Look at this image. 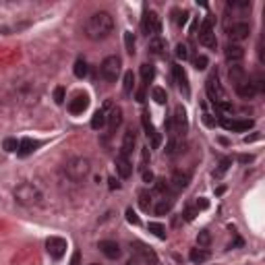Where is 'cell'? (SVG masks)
<instances>
[{
	"instance_id": "5b68a950",
	"label": "cell",
	"mask_w": 265,
	"mask_h": 265,
	"mask_svg": "<svg viewBox=\"0 0 265 265\" xmlns=\"http://www.w3.org/2000/svg\"><path fill=\"white\" fill-rule=\"evenodd\" d=\"M120 71H122V60L118 56H108L104 58L102 64H100V75L106 79L108 83H114L116 79L120 77Z\"/></svg>"
},
{
	"instance_id": "4316f807",
	"label": "cell",
	"mask_w": 265,
	"mask_h": 265,
	"mask_svg": "<svg viewBox=\"0 0 265 265\" xmlns=\"http://www.w3.org/2000/svg\"><path fill=\"white\" fill-rule=\"evenodd\" d=\"M73 73H75V77H77V79H85V77H87V73H89V66H87V62H85L83 58H79V60L75 62Z\"/></svg>"
},
{
	"instance_id": "7402d4cb",
	"label": "cell",
	"mask_w": 265,
	"mask_h": 265,
	"mask_svg": "<svg viewBox=\"0 0 265 265\" xmlns=\"http://www.w3.org/2000/svg\"><path fill=\"white\" fill-rule=\"evenodd\" d=\"M106 120H108V129H110V131H116L118 126L122 124V110H120V108H112Z\"/></svg>"
},
{
	"instance_id": "681fc988",
	"label": "cell",
	"mask_w": 265,
	"mask_h": 265,
	"mask_svg": "<svg viewBox=\"0 0 265 265\" xmlns=\"http://www.w3.org/2000/svg\"><path fill=\"white\" fill-rule=\"evenodd\" d=\"M91 265H98V263H91Z\"/></svg>"
},
{
	"instance_id": "b9f144b4",
	"label": "cell",
	"mask_w": 265,
	"mask_h": 265,
	"mask_svg": "<svg viewBox=\"0 0 265 265\" xmlns=\"http://www.w3.org/2000/svg\"><path fill=\"white\" fill-rule=\"evenodd\" d=\"M195 215H197V210H193V207H187V210H184V220L187 222H191Z\"/></svg>"
},
{
	"instance_id": "c3c4849f",
	"label": "cell",
	"mask_w": 265,
	"mask_h": 265,
	"mask_svg": "<svg viewBox=\"0 0 265 265\" xmlns=\"http://www.w3.org/2000/svg\"><path fill=\"white\" fill-rule=\"evenodd\" d=\"M126 265H137V259L133 257V259H129V261H126Z\"/></svg>"
},
{
	"instance_id": "1f68e13d",
	"label": "cell",
	"mask_w": 265,
	"mask_h": 265,
	"mask_svg": "<svg viewBox=\"0 0 265 265\" xmlns=\"http://www.w3.org/2000/svg\"><path fill=\"white\" fill-rule=\"evenodd\" d=\"M147 228H149V232L156 234L158 238H162V240L166 238V228H164L162 224H158V222H149V226H147Z\"/></svg>"
},
{
	"instance_id": "bcb514c9",
	"label": "cell",
	"mask_w": 265,
	"mask_h": 265,
	"mask_svg": "<svg viewBox=\"0 0 265 265\" xmlns=\"http://www.w3.org/2000/svg\"><path fill=\"white\" fill-rule=\"evenodd\" d=\"M110 189H120V182H116L114 178H110Z\"/></svg>"
},
{
	"instance_id": "9c48e42d",
	"label": "cell",
	"mask_w": 265,
	"mask_h": 265,
	"mask_svg": "<svg viewBox=\"0 0 265 265\" xmlns=\"http://www.w3.org/2000/svg\"><path fill=\"white\" fill-rule=\"evenodd\" d=\"M46 251H48L50 257L60 259V257H64V253H66V240L60 238V236H50L48 240H46Z\"/></svg>"
},
{
	"instance_id": "d590c367",
	"label": "cell",
	"mask_w": 265,
	"mask_h": 265,
	"mask_svg": "<svg viewBox=\"0 0 265 265\" xmlns=\"http://www.w3.org/2000/svg\"><path fill=\"white\" fill-rule=\"evenodd\" d=\"M2 147H4V152L13 154V152H17V149H19V141H17V139H4Z\"/></svg>"
},
{
	"instance_id": "52a82bcc",
	"label": "cell",
	"mask_w": 265,
	"mask_h": 265,
	"mask_svg": "<svg viewBox=\"0 0 265 265\" xmlns=\"http://www.w3.org/2000/svg\"><path fill=\"white\" fill-rule=\"evenodd\" d=\"M199 44L205 46V48H215L217 46V40H215V31H213V19L207 17L203 19L201 27H199Z\"/></svg>"
},
{
	"instance_id": "277c9868",
	"label": "cell",
	"mask_w": 265,
	"mask_h": 265,
	"mask_svg": "<svg viewBox=\"0 0 265 265\" xmlns=\"http://www.w3.org/2000/svg\"><path fill=\"white\" fill-rule=\"evenodd\" d=\"M205 89H207V96H210V100H212V104H213L215 108L224 106V104H230V102H228V96H226V91H224V87L220 85L217 73H212L210 77H207Z\"/></svg>"
},
{
	"instance_id": "7a4b0ae2",
	"label": "cell",
	"mask_w": 265,
	"mask_h": 265,
	"mask_svg": "<svg viewBox=\"0 0 265 265\" xmlns=\"http://www.w3.org/2000/svg\"><path fill=\"white\" fill-rule=\"evenodd\" d=\"M13 197L23 207H36V205L42 203V191L31 182H21L19 187L15 189Z\"/></svg>"
},
{
	"instance_id": "74e56055",
	"label": "cell",
	"mask_w": 265,
	"mask_h": 265,
	"mask_svg": "<svg viewBox=\"0 0 265 265\" xmlns=\"http://www.w3.org/2000/svg\"><path fill=\"white\" fill-rule=\"evenodd\" d=\"M230 164H232V159H230V158H224L222 162H220V170H217V172H213V176H215V178H220V176L224 174V172L228 170V166H230Z\"/></svg>"
},
{
	"instance_id": "ba28073f",
	"label": "cell",
	"mask_w": 265,
	"mask_h": 265,
	"mask_svg": "<svg viewBox=\"0 0 265 265\" xmlns=\"http://www.w3.org/2000/svg\"><path fill=\"white\" fill-rule=\"evenodd\" d=\"M226 33H228V38L232 40V44H236L240 40L249 38L251 25H249V21H232V25H226Z\"/></svg>"
},
{
	"instance_id": "9a60e30c",
	"label": "cell",
	"mask_w": 265,
	"mask_h": 265,
	"mask_svg": "<svg viewBox=\"0 0 265 265\" xmlns=\"http://www.w3.org/2000/svg\"><path fill=\"white\" fill-rule=\"evenodd\" d=\"M166 50H168V42L164 38H152L149 40V46H147V52L152 56H166Z\"/></svg>"
},
{
	"instance_id": "4dcf8cb0",
	"label": "cell",
	"mask_w": 265,
	"mask_h": 265,
	"mask_svg": "<svg viewBox=\"0 0 265 265\" xmlns=\"http://www.w3.org/2000/svg\"><path fill=\"white\" fill-rule=\"evenodd\" d=\"M197 245H199V249H207L212 245V234L207 232V230H201L197 234Z\"/></svg>"
},
{
	"instance_id": "ac0fdd59",
	"label": "cell",
	"mask_w": 265,
	"mask_h": 265,
	"mask_svg": "<svg viewBox=\"0 0 265 265\" xmlns=\"http://www.w3.org/2000/svg\"><path fill=\"white\" fill-rule=\"evenodd\" d=\"M228 77H230V83H232L234 87H238L240 83H245L247 81V73H245V68L240 66V64H234V66H230V73H228Z\"/></svg>"
},
{
	"instance_id": "e0dca14e",
	"label": "cell",
	"mask_w": 265,
	"mask_h": 265,
	"mask_svg": "<svg viewBox=\"0 0 265 265\" xmlns=\"http://www.w3.org/2000/svg\"><path fill=\"white\" fill-rule=\"evenodd\" d=\"M236 89V94L243 98V100H253L255 98L259 91H257V87H255V83H253V79H247L245 83H240L238 87H234Z\"/></svg>"
},
{
	"instance_id": "f6af8a7d",
	"label": "cell",
	"mask_w": 265,
	"mask_h": 265,
	"mask_svg": "<svg viewBox=\"0 0 265 265\" xmlns=\"http://www.w3.org/2000/svg\"><path fill=\"white\" fill-rule=\"evenodd\" d=\"M137 102H145V94H143V89L137 91Z\"/></svg>"
},
{
	"instance_id": "ab89813d",
	"label": "cell",
	"mask_w": 265,
	"mask_h": 265,
	"mask_svg": "<svg viewBox=\"0 0 265 265\" xmlns=\"http://www.w3.org/2000/svg\"><path fill=\"white\" fill-rule=\"evenodd\" d=\"M126 220H129V224H135V226H139V224H141L139 215H137V213L131 210V207H129V210H126Z\"/></svg>"
},
{
	"instance_id": "3957f363",
	"label": "cell",
	"mask_w": 265,
	"mask_h": 265,
	"mask_svg": "<svg viewBox=\"0 0 265 265\" xmlns=\"http://www.w3.org/2000/svg\"><path fill=\"white\" fill-rule=\"evenodd\" d=\"M64 172H66V176L71 178L73 182H81L89 176V172H91V162L87 158L83 156H77V158H71L66 162L64 166Z\"/></svg>"
},
{
	"instance_id": "d6a6232c",
	"label": "cell",
	"mask_w": 265,
	"mask_h": 265,
	"mask_svg": "<svg viewBox=\"0 0 265 265\" xmlns=\"http://www.w3.org/2000/svg\"><path fill=\"white\" fill-rule=\"evenodd\" d=\"M174 56H176L178 60H187L189 56H191V52H189V46L180 42V44L176 46V50H174Z\"/></svg>"
},
{
	"instance_id": "30bf717a",
	"label": "cell",
	"mask_w": 265,
	"mask_h": 265,
	"mask_svg": "<svg viewBox=\"0 0 265 265\" xmlns=\"http://www.w3.org/2000/svg\"><path fill=\"white\" fill-rule=\"evenodd\" d=\"M224 58L228 64H240L245 58V48L240 44H228L226 48H224Z\"/></svg>"
},
{
	"instance_id": "ee69618b",
	"label": "cell",
	"mask_w": 265,
	"mask_h": 265,
	"mask_svg": "<svg viewBox=\"0 0 265 265\" xmlns=\"http://www.w3.org/2000/svg\"><path fill=\"white\" fill-rule=\"evenodd\" d=\"M207 205H210V203H207L205 199H201V201H197V210H205Z\"/></svg>"
},
{
	"instance_id": "4fadbf2b",
	"label": "cell",
	"mask_w": 265,
	"mask_h": 265,
	"mask_svg": "<svg viewBox=\"0 0 265 265\" xmlns=\"http://www.w3.org/2000/svg\"><path fill=\"white\" fill-rule=\"evenodd\" d=\"M114 164H116V172H118L120 178H129L133 174V164H131V159L126 156L118 154L116 159H114Z\"/></svg>"
},
{
	"instance_id": "603a6c76",
	"label": "cell",
	"mask_w": 265,
	"mask_h": 265,
	"mask_svg": "<svg viewBox=\"0 0 265 265\" xmlns=\"http://www.w3.org/2000/svg\"><path fill=\"white\" fill-rule=\"evenodd\" d=\"M189 259L195 263V265H201V263H205L207 259H210V251L207 249H191V253H189Z\"/></svg>"
},
{
	"instance_id": "e575fe53",
	"label": "cell",
	"mask_w": 265,
	"mask_h": 265,
	"mask_svg": "<svg viewBox=\"0 0 265 265\" xmlns=\"http://www.w3.org/2000/svg\"><path fill=\"white\" fill-rule=\"evenodd\" d=\"M124 46H126V52L129 54H135V36L131 31L124 33Z\"/></svg>"
},
{
	"instance_id": "8fae6325",
	"label": "cell",
	"mask_w": 265,
	"mask_h": 265,
	"mask_svg": "<svg viewBox=\"0 0 265 265\" xmlns=\"http://www.w3.org/2000/svg\"><path fill=\"white\" fill-rule=\"evenodd\" d=\"M222 129L226 131H232V133H245L253 126V120H228V118H222Z\"/></svg>"
},
{
	"instance_id": "f546056e",
	"label": "cell",
	"mask_w": 265,
	"mask_h": 265,
	"mask_svg": "<svg viewBox=\"0 0 265 265\" xmlns=\"http://www.w3.org/2000/svg\"><path fill=\"white\" fill-rule=\"evenodd\" d=\"M133 87H135V75H133V71H126V73H124V83H122L124 94L131 96V94H133Z\"/></svg>"
},
{
	"instance_id": "5bb4252c",
	"label": "cell",
	"mask_w": 265,
	"mask_h": 265,
	"mask_svg": "<svg viewBox=\"0 0 265 265\" xmlns=\"http://www.w3.org/2000/svg\"><path fill=\"white\" fill-rule=\"evenodd\" d=\"M87 106H89L87 96L85 94H77L71 102H68V112L71 114H83L87 110Z\"/></svg>"
},
{
	"instance_id": "cb8c5ba5",
	"label": "cell",
	"mask_w": 265,
	"mask_h": 265,
	"mask_svg": "<svg viewBox=\"0 0 265 265\" xmlns=\"http://www.w3.org/2000/svg\"><path fill=\"white\" fill-rule=\"evenodd\" d=\"M172 205H174V197L168 193V195H164L162 197V201L158 203V207H156V213L158 215H164V213H168L170 210H172Z\"/></svg>"
},
{
	"instance_id": "8992f818",
	"label": "cell",
	"mask_w": 265,
	"mask_h": 265,
	"mask_svg": "<svg viewBox=\"0 0 265 265\" xmlns=\"http://www.w3.org/2000/svg\"><path fill=\"white\" fill-rule=\"evenodd\" d=\"M141 31L147 38H158V33L162 31V21H159L156 10H145V15L141 19Z\"/></svg>"
},
{
	"instance_id": "7c38bea8",
	"label": "cell",
	"mask_w": 265,
	"mask_h": 265,
	"mask_svg": "<svg viewBox=\"0 0 265 265\" xmlns=\"http://www.w3.org/2000/svg\"><path fill=\"white\" fill-rule=\"evenodd\" d=\"M98 249L104 253V257H108V259H118L120 257V245L118 243H114V240H102V243L98 245Z\"/></svg>"
},
{
	"instance_id": "484cf974",
	"label": "cell",
	"mask_w": 265,
	"mask_h": 265,
	"mask_svg": "<svg viewBox=\"0 0 265 265\" xmlns=\"http://www.w3.org/2000/svg\"><path fill=\"white\" fill-rule=\"evenodd\" d=\"M189 180H191V174L189 172H174V176H172V182H174V187L180 191V189H184L189 184Z\"/></svg>"
},
{
	"instance_id": "6da1fadb",
	"label": "cell",
	"mask_w": 265,
	"mask_h": 265,
	"mask_svg": "<svg viewBox=\"0 0 265 265\" xmlns=\"http://www.w3.org/2000/svg\"><path fill=\"white\" fill-rule=\"evenodd\" d=\"M114 29V19L110 13L106 10H100V13H94L87 23H85V36L94 42H100V40H106Z\"/></svg>"
},
{
	"instance_id": "d6986e66",
	"label": "cell",
	"mask_w": 265,
	"mask_h": 265,
	"mask_svg": "<svg viewBox=\"0 0 265 265\" xmlns=\"http://www.w3.org/2000/svg\"><path fill=\"white\" fill-rule=\"evenodd\" d=\"M40 147V141H33V139H21L19 141V149H17V156H21V158H27V156H31L36 149Z\"/></svg>"
},
{
	"instance_id": "f1b7e54d",
	"label": "cell",
	"mask_w": 265,
	"mask_h": 265,
	"mask_svg": "<svg viewBox=\"0 0 265 265\" xmlns=\"http://www.w3.org/2000/svg\"><path fill=\"white\" fill-rule=\"evenodd\" d=\"M152 98H154L156 104H159V106H164V104L168 102V94H166V89H162V87H154L152 89Z\"/></svg>"
},
{
	"instance_id": "2e32d148",
	"label": "cell",
	"mask_w": 265,
	"mask_h": 265,
	"mask_svg": "<svg viewBox=\"0 0 265 265\" xmlns=\"http://www.w3.org/2000/svg\"><path fill=\"white\" fill-rule=\"evenodd\" d=\"M174 77H176V83H178V89L182 91L184 98L191 96V89H189V79H187V73L180 64H174Z\"/></svg>"
},
{
	"instance_id": "836d02e7",
	"label": "cell",
	"mask_w": 265,
	"mask_h": 265,
	"mask_svg": "<svg viewBox=\"0 0 265 265\" xmlns=\"http://www.w3.org/2000/svg\"><path fill=\"white\" fill-rule=\"evenodd\" d=\"M139 205L143 212H149V207H152V195H149V191H143L139 195Z\"/></svg>"
},
{
	"instance_id": "8d00e7d4",
	"label": "cell",
	"mask_w": 265,
	"mask_h": 265,
	"mask_svg": "<svg viewBox=\"0 0 265 265\" xmlns=\"http://www.w3.org/2000/svg\"><path fill=\"white\" fill-rule=\"evenodd\" d=\"M193 64H195V68H197V71H203V68H207V56H203V54L195 56Z\"/></svg>"
},
{
	"instance_id": "ffe728a7",
	"label": "cell",
	"mask_w": 265,
	"mask_h": 265,
	"mask_svg": "<svg viewBox=\"0 0 265 265\" xmlns=\"http://www.w3.org/2000/svg\"><path fill=\"white\" fill-rule=\"evenodd\" d=\"M135 143H137V137H135V131L133 129H129V131H126L124 133V139H122V156H126V158H129L131 154H133V147H135Z\"/></svg>"
},
{
	"instance_id": "7dc6e473",
	"label": "cell",
	"mask_w": 265,
	"mask_h": 265,
	"mask_svg": "<svg viewBox=\"0 0 265 265\" xmlns=\"http://www.w3.org/2000/svg\"><path fill=\"white\" fill-rule=\"evenodd\" d=\"M240 162H243V164H247V162H253V156H243V158H240Z\"/></svg>"
},
{
	"instance_id": "7bdbcfd3",
	"label": "cell",
	"mask_w": 265,
	"mask_h": 265,
	"mask_svg": "<svg viewBox=\"0 0 265 265\" xmlns=\"http://www.w3.org/2000/svg\"><path fill=\"white\" fill-rule=\"evenodd\" d=\"M143 180H145V182H152V180H154V174H152V172H147V170H145V172H143Z\"/></svg>"
},
{
	"instance_id": "83f0119b",
	"label": "cell",
	"mask_w": 265,
	"mask_h": 265,
	"mask_svg": "<svg viewBox=\"0 0 265 265\" xmlns=\"http://www.w3.org/2000/svg\"><path fill=\"white\" fill-rule=\"evenodd\" d=\"M154 77H156V68H154V64H149V62H145V64H141V79L145 83H152L154 81Z\"/></svg>"
},
{
	"instance_id": "f35d334b",
	"label": "cell",
	"mask_w": 265,
	"mask_h": 265,
	"mask_svg": "<svg viewBox=\"0 0 265 265\" xmlns=\"http://www.w3.org/2000/svg\"><path fill=\"white\" fill-rule=\"evenodd\" d=\"M174 21H176V25H184L187 23V17H189V13L187 10H174Z\"/></svg>"
},
{
	"instance_id": "60d3db41",
	"label": "cell",
	"mask_w": 265,
	"mask_h": 265,
	"mask_svg": "<svg viewBox=\"0 0 265 265\" xmlns=\"http://www.w3.org/2000/svg\"><path fill=\"white\" fill-rule=\"evenodd\" d=\"M54 102L56 104H64V87H56L54 89Z\"/></svg>"
},
{
	"instance_id": "44dd1931",
	"label": "cell",
	"mask_w": 265,
	"mask_h": 265,
	"mask_svg": "<svg viewBox=\"0 0 265 265\" xmlns=\"http://www.w3.org/2000/svg\"><path fill=\"white\" fill-rule=\"evenodd\" d=\"M108 108H110V104H106L104 108H100L96 114H94V118H91V129H96V131H100L104 124H106V114H108Z\"/></svg>"
},
{
	"instance_id": "d4e9b609",
	"label": "cell",
	"mask_w": 265,
	"mask_h": 265,
	"mask_svg": "<svg viewBox=\"0 0 265 265\" xmlns=\"http://www.w3.org/2000/svg\"><path fill=\"white\" fill-rule=\"evenodd\" d=\"M251 2H228L226 4V10L230 13V10H232V13H238V15H247V13H251Z\"/></svg>"
}]
</instances>
